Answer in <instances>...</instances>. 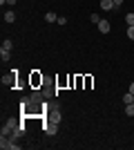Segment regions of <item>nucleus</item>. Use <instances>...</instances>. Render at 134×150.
<instances>
[{"mask_svg": "<svg viewBox=\"0 0 134 150\" xmlns=\"http://www.w3.org/2000/svg\"><path fill=\"white\" fill-rule=\"evenodd\" d=\"M98 31H101V34H107L109 29H112V25H109V20H105V18H101V23H98Z\"/></svg>", "mask_w": 134, "mask_h": 150, "instance_id": "f03ea898", "label": "nucleus"}, {"mask_svg": "<svg viewBox=\"0 0 134 150\" xmlns=\"http://www.w3.org/2000/svg\"><path fill=\"white\" fill-rule=\"evenodd\" d=\"M45 20H47V23H56L58 16H56L54 11H47V13H45Z\"/></svg>", "mask_w": 134, "mask_h": 150, "instance_id": "39448f33", "label": "nucleus"}, {"mask_svg": "<svg viewBox=\"0 0 134 150\" xmlns=\"http://www.w3.org/2000/svg\"><path fill=\"white\" fill-rule=\"evenodd\" d=\"M125 114H128V117H134V103H128V105H125Z\"/></svg>", "mask_w": 134, "mask_h": 150, "instance_id": "9d476101", "label": "nucleus"}, {"mask_svg": "<svg viewBox=\"0 0 134 150\" xmlns=\"http://www.w3.org/2000/svg\"><path fill=\"white\" fill-rule=\"evenodd\" d=\"M16 20V13L13 11H5V23H13Z\"/></svg>", "mask_w": 134, "mask_h": 150, "instance_id": "1a4fd4ad", "label": "nucleus"}, {"mask_svg": "<svg viewBox=\"0 0 134 150\" xmlns=\"http://www.w3.org/2000/svg\"><path fill=\"white\" fill-rule=\"evenodd\" d=\"M128 38H130V40H134V25L128 27Z\"/></svg>", "mask_w": 134, "mask_h": 150, "instance_id": "ddd939ff", "label": "nucleus"}, {"mask_svg": "<svg viewBox=\"0 0 134 150\" xmlns=\"http://www.w3.org/2000/svg\"><path fill=\"white\" fill-rule=\"evenodd\" d=\"M123 5V0H114V9H116V7H121Z\"/></svg>", "mask_w": 134, "mask_h": 150, "instance_id": "2eb2a0df", "label": "nucleus"}, {"mask_svg": "<svg viewBox=\"0 0 134 150\" xmlns=\"http://www.w3.org/2000/svg\"><path fill=\"white\" fill-rule=\"evenodd\" d=\"M123 103H125V105H128V103H134V94H132V92L123 94Z\"/></svg>", "mask_w": 134, "mask_h": 150, "instance_id": "6e6552de", "label": "nucleus"}, {"mask_svg": "<svg viewBox=\"0 0 134 150\" xmlns=\"http://www.w3.org/2000/svg\"><path fill=\"white\" fill-rule=\"evenodd\" d=\"M9 58H11V52H9V50H0V61L7 63Z\"/></svg>", "mask_w": 134, "mask_h": 150, "instance_id": "20e7f679", "label": "nucleus"}, {"mask_svg": "<svg viewBox=\"0 0 134 150\" xmlns=\"http://www.w3.org/2000/svg\"><path fill=\"white\" fill-rule=\"evenodd\" d=\"M130 92H132V94H134V83H132V85H130Z\"/></svg>", "mask_w": 134, "mask_h": 150, "instance_id": "dca6fc26", "label": "nucleus"}, {"mask_svg": "<svg viewBox=\"0 0 134 150\" xmlns=\"http://www.w3.org/2000/svg\"><path fill=\"white\" fill-rule=\"evenodd\" d=\"M101 9L103 11H112L114 9V0H101Z\"/></svg>", "mask_w": 134, "mask_h": 150, "instance_id": "7ed1b4c3", "label": "nucleus"}, {"mask_svg": "<svg viewBox=\"0 0 134 150\" xmlns=\"http://www.w3.org/2000/svg\"><path fill=\"white\" fill-rule=\"evenodd\" d=\"M56 132H58V123L56 121H47V123H45V134H47V137H54Z\"/></svg>", "mask_w": 134, "mask_h": 150, "instance_id": "f257e3e1", "label": "nucleus"}, {"mask_svg": "<svg viewBox=\"0 0 134 150\" xmlns=\"http://www.w3.org/2000/svg\"><path fill=\"white\" fill-rule=\"evenodd\" d=\"M58 25H67V18H63V16H58V20H56Z\"/></svg>", "mask_w": 134, "mask_h": 150, "instance_id": "4468645a", "label": "nucleus"}, {"mask_svg": "<svg viewBox=\"0 0 134 150\" xmlns=\"http://www.w3.org/2000/svg\"><path fill=\"white\" fill-rule=\"evenodd\" d=\"M125 23H128V27L134 25V13H125Z\"/></svg>", "mask_w": 134, "mask_h": 150, "instance_id": "9b49d317", "label": "nucleus"}, {"mask_svg": "<svg viewBox=\"0 0 134 150\" xmlns=\"http://www.w3.org/2000/svg\"><path fill=\"white\" fill-rule=\"evenodd\" d=\"M89 20H92L94 25H98V23H101V16H98V13H92V16H89Z\"/></svg>", "mask_w": 134, "mask_h": 150, "instance_id": "f8f14e48", "label": "nucleus"}, {"mask_svg": "<svg viewBox=\"0 0 134 150\" xmlns=\"http://www.w3.org/2000/svg\"><path fill=\"white\" fill-rule=\"evenodd\" d=\"M0 50H9V52H11V50H13V40L5 38V43H2V47H0Z\"/></svg>", "mask_w": 134, "mask_h": 150, "instance_id": "0eeeda50", "label": "nucleus"}, {"mask_svg": "<svg viewBox=\"0 0 134 150\" xmlns=\"http://www.w3.org/2000/svg\"><path fill=\"white\" fill-rule=\"evenodd\" d=\"M49 121H56V123H60V112L51 110V112H49Z\"/></svg>", "mask_w": 134, "mask_h": 150, "instance_id": "423d86ee", "label": "nucleus"}]
</instances>
